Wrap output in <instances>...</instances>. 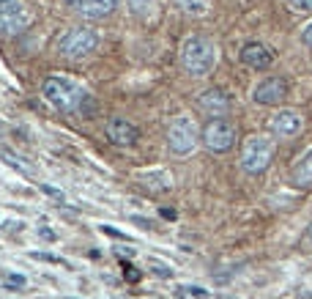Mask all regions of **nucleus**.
<instances>
[{
	"label": "nucleus",
	"mask_w": 312,
	"mask_h": 299,
	"mask_svg": "<svg viewBox=\"0 0 312 299\" xmlns=\"http://www.w3.org/2000/svg\"><path fill=\"white\" fill-rule=\"evenodd\" d=\"M140 184L145 189H151V192H167V189H173V176L167 171H151V173H137Z\"/></svg>",
	"instance_id": "15"
},
{
	"label": "nucleus",
	"mask_w": 312,
	"mask_h": 299,
	"mask_svg": "<svg viewBox=\"0 0 312 299\" xmlns=\"http://www.w3.org/2000/svg\"><path fill=\"white\" fill-rule=\"evenodd\" d=\"M101 234L112 236V239H126V234H121V230H115V228H110V225H101Z\"/></svg>",
	"instance_id": "24"
},
{
	"label": "nucleus",
	"mask_w": 312,
	"mask_h": 299,
	"mask_svg": "<svg viewBox=\"0 0 312 299\" xmlns=\"http://www.w3.org/2000/svg\"><path fill=\"white\" fill-rule=\"evenodd\" d=\"M290 181H293V187H298V189H312V148L304 151V157L293 165Z\"/></svg>",
	"instance_id": "14"
},
{
	"label": "nucleus",
	"mask_w": 312,
	"mask_h": 299,
	"mask_svg": "<svg viewBox=\"0 0 312 299\" xmlns=\"http://www.w3.org/2000/svg\"><path fill=\"white\" fill-rule=\"evenodd\" d=\"M3 157H6V162H9V165H11V168H17V171H22V173H28V171H30V168H25V165H22V162H19V159L14 157V154H9V151H6V154H3Z\"/></svg>",
	"instance_id": "23"
},
{
	"label": "nucleus",
	"mask_w": 312,
	"mask_h": 299,
	"mask_svg": "<svg viewBox=\"0 0 312 299\" xmlns=\"http://www.w3.org/2000/svg\"><path fill=\"white\" fill-rule=\"evenodd\" d=\"M301 42H304V44H307V47H312V22H309V25H307V28H304V30H301Z\"/></svg>",
	"instance_id": "27"
},
{
	"label": "nucleus",
	"mask_w": 312,
	"mask_h": 299,
	"mask_svg": "<svg viewBox=\"0 0 312 299\" xmlns=\"http://www.w3.org/2000/svg\"><path fill=\"white\" fill-rule=\"evenodd\" d=\"M30 258H36V261H50V263H60V258H55V255H47V253H30Z\"/></svg>",
	"instance_id": "25"
},
{
	"label": "nucleus",
	"mask_w": 312,
	"mask_h": 299,
	"mask_svg": "<svg viewBox=\"0 0 312 299\" xmlns=\"http://www.w3.org/2000/svg\"><path fill=\"white\" fill-rule=\"evenodd\" d=\"M181 291H186L189 296H198V299H208V294L203 288H198V285H194V288H181Z\"/></svg>",
	"instance_id": "26"
},
{
	"label": "nucleus",
	"mask_w": 312,
	"mask_h": 299,
	"mask_svg": "<svg viewBox=\"0 0 312 299\" xmlns=\"http://www.w3.org/2000/svg\"><path fill=\"white\" fill-rule=\"evenodd\" d=\"M104 135H107V140H110L112 146H118V148H129V146H134V143L140 140V129L134 126L132 121L121 118V115H112V118L107 121Z\"/></svg>",
	"instance_id": "8"
},
{
	"label": "nucleus",
	"mask_w": 312,
	"mask_h": 299,
	"mask_svg": "<svg viewBox=\"0 0 312 299\" xmlns=\"http://www.w3.org/2000/svg\"><path fill=\"white\" fill-rule=\"evenodd\" d=\"M42 192H47L52 201H58V203H63V192L60 189H55V187H50V184H42Z\"/></svg>",
	"instance_id": "22"
},
{
	"label": "nucleus",
	"mask_w": 312,
	"mask_h": 299,
	"mask_svg": "<svg viewBox=\"0 0 312 299\" xmlns=\"http://www.w3.org/2000/svg\"><path fill=\"white\" fill-rule=\"evenodd\" d=\"M42 236H44V239H55V234H52L50 228H42Z\"/></svg>",
	"instance_id": "29"
},
{
	"label": "nucleus",
	"mask_w": 312,
	"mask_h": 299,
	"mask_svg": "<svg viewBox=\"0 0 312 299\" xmlns=\"http://www.w3.org/2000/svg\"><path fill=\"white\" fill-rule=\"evenodd\" d=\"M6 285H9V288H25V277L22 275H6Z\"/></svg>",
	"instance_id": "20"
},
{
	"label": "nucleus",
	"mask_w": 312,
	"mask_h": 299,
	"mask_svg": "<svg viewBox=\"0 0 312 299\" xmlns=\"http://www.w3.org/2000/svg\"><path fill=\"white\" fill-rule=\"evenodd\" d=\"M268 129L277 135V138H296L298 132H301V115L296 110H280L271 118Z\"/></svg>",
	"instance_id": "13"
},
{
	"label": "nucleus",
	"mask_w": 312,
	"mask_h": 299,
	"mask_svg": "<svg viewBox=\"0 0 312 299\" xmlns=\"http://www.w3.org/2000/svg\"><path fill=\"white\" fill-rule=\"evenodd\" d=\"M181 63L192 77H206L216 66V47L206 36H189L181 47Z\"/></svg>",
	"instance_id": "2"
},
{
	"label": "nucleus",
	"mask_w": 312,
	"mask_h": 299,
	"mask_svg": "<svg viewBox=\"0 0 312 299\" xmlns=\"http://www.w3.org/2000/svg\"><path fill=\"white\" fill-rule=\"evenodd\" d=\"M124 277H126L129 283H140V277H142V275L132 267V263H126V261H124Z\"/></svg>",
	"instance_id": "19"
},
{
	"label": "nucleus",
	"mask_w": 312,
	"mask_h": 299,
	"mask_svg": "<svg viewBox=\"0 0 312 299\" xmlns=\"http://www.w3.org/2000/svg\"><path fill=\"white\" fill-rule=\"evenodd\" d=\"M42 93L60 113H80V115H85V118H91V113H93L91 93L69 77H47L44 85H42Z\"/></svg>",
	"instance_id": "1"
},
{
	"label": "nucleus",
	"mask_w": 312,
	"mask_h": 299,
	"mask_svg": "<svg viewBox=\"0 0 312 299\" xmlns=\"http://www.w3.org/2000/svg\"><path fill=\"white\" fill-rule=\"evenodd\" d=\"M293 11H312V0H288Z\"/></svg>",
	"instance_id": "21"
},
{
	"label": "nucleus",
	"mask_w": 312,
	"mask_h": 299,
	"mask_svg": "<svg viewBox=\"0 0 312 299\" xmlns=\"http://www.w3.org/2000/svg\"><path fill=\"white\" fill-rule=\"evenodd\" d=\"M200 140L208 151L225 154L236 143V126L230 124L227 118H208L206 126H203V132H200Z\"/></svg>",
	"instance_id": "6"
},
{
	"label": "nucleus",
	"mask_w": 312,
	"mask_h": 299,
	"mask_svg": "<svg viewBox=\"0 0 312 299\" xmlns=\"http://www.w3.org/2000/svg\"><path fill=\"white\" fill-rule=\"evenodd\" d=\"M85 19H104L118 9V0H66Z\"/></svg>",
	"instance_id": "10"
},
{
	"label": "nucleus",
	"mask_w": 312,
	"mask_h": 299,
	"mask_svg": "<svg viewBox=\"0 0 312 299\" xmlns=\"http://www.w3.org/2000/svg\"><path fill=\"white\" fill-rule=\"evenodd\" d=\"M241 63L255 69V72H263L274 63V52L260 42H249V44H244V50H241Z\"/></svg>",
	"instance_id": "11"
},
{
	"label": "nucleus",
	"mask_w": 312,
	"mask_h": 299,
	"mask_svg": "<svg viewBox=\"0 0 312 299\" xmlns=\"http://www.w3.org/2000/svg\"><path fill=\"white\" fill-rule=\"evenodd\" d=\"M129 3H132V11L142 19V22H153V19L159 17L156 0H129Z\"/></svg>",
	"instance_id": "16"
},
{
	"label": "nucleus",
	"mask_w": 312,
	"mask_h": 299,
	"mask_svg": "<svg viewBox=\"0 0 312 299\" xmlns=\"http://www.w3.org/2000/svg\"><path fill=\"white\" fill-rule=\"evenodd\" d=\"M30 22V11L22 0H0V36H14Z\"/></svg>",
	"instance_id": "7"
},
{
	"label": "nucleus",
	"mask_w": 312,
	"mask_h": 299,
	"mask_svg": "<svg viewBox=\"0 0 312 299\" xmlns=\"http://www.w3.org/2000/svg\"><path fill=\"white\" fill-rule=\"evenodd\" d=\"M288 80H282V77H268V80H263V83H257L255 85V91H252V99L257 102V105H280V102L288 99Z\"/></svg>",
	"instance_id": "9"
},
{
	"label": "nucleus",
	"mask_w": 312,
	"mask_h": 299,
	"mask_svg": "<svg viewBox=\"0 0 312 299\" xmlns=\"http://www.w3.org/2000/svg\"><path fill=\"white\" fill-rule=\"evenodd\" d=\"M173 3L178 6L184 14H192V17H200V14H206V11H208L206 0H173Z\"/></svg>",
	"instance_id": "17"
},
{
	"label": "nucleus",
	"mask_w": 312,
	"mask_h": 299,
	"mask_svg": "<svg viewBox=\"0 0 312 299\" xmlns=\"http://www.w3.org/2000/svg\"><path fill=\"white\" fill-rule=\"evenodd\" d=\"M198 107H200L206 115H211V118H225L227 110H230V99H227L225 91H219V88H211V91L200 93Z\"/></svg>",
	"instance_id": "12"
},
{
	"label": "nucleus",
	"mask_w": 312,
	"mask_h": 299,
	"mask_svg": "<svg viewBox=\"0 0 312 299\" xmlns=\"http://www.w3.org/2000/svg\"><path fill=\"white\" fill-rule=\"evenodd\" d=\"M274 159V140L271 138H263V135H252L241 148V168L247 173H263L266 168L271 165Z\"/></svg>",
	"instance_id": "5"
},
{
	"label": "nucleus",
	"mask_w": 312,
	"mask_h": 299,
	"mask_svg": "<svg viewBox=\"0 0 312 299\" xmlns=\"http://www.w3.org/2000/svg\"><path fill=\"white\" fill-rule=\"evenodd\" d=\"M200 140L198 124L192 121V115H175L170 121V129H167V146L175 157H186V154L194 151Z\"/></svg>",
	"instance_id": "4"
},
{
	"label": "nucleus",
	"mask_w": 312,
	"mask_h": 299,
	"mask_svg": "<svg viewBox=\"0 0 312 299\" xmlns=\"http://www.w3.org/2000/svg\"><path fill=\"white\" fill-rule=\"evenodd\" d=\"M159 214L165 217V220H175V209H167L165 206V209H159Z\"/></svg>",
	"instance_id": "28"
},
{
	"label": "nucleus",
	"mask_w": 312,
	"mask_h": 299,
	"mask_svg": "<svg viewBox=\"0 0 312 299\" xmlns=\"http://www.w3.org/2000/svg\"><path fill=\"white\" fill-rule=\"evenodd\" d=\"M99 47V36L91 28H69L63 36L58 39V52L69 60H83Z\"/></svg>",
	"instance_id": "3"
},
{
	"label": "nucleus",
	"mask_w": 312,
	"mask_h": 299,
	"mask_svg": "<svg viewBox=\"0 0 312 299\" xmlns=\"http://www.w3.org/2000/svg\"><path fill=\"white\" fill-rule=\"evenodd\" d=\"M148 267H151V272L156 277H170L173 275V269L167 267V263H159V261H148Z\"/></svg>",
	"instance_id": "18"
}]
</instances>
